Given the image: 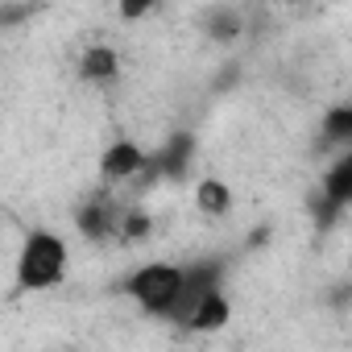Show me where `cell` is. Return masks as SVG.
Instances as JSON below:
<instances>
[{"label": "cell", "mask_w": 352, "mask_h": 352, "mask_svg": "<svg viewBox=\"0 0 352 352\" xmlns=\"http://www.w3.org/2000/svg\"><path fill=\"white\" fill-rule=\"evenodd\" d=\"M204 25H208V34H212L216 42H232V38L245 30V21H241L236 9H208V13H204Z\"/></svg>", "instance_id": "12"}, {"label": "cell", "mask_w": 352, "mask_h": 352, "mask_svg": "<svg viewBox=\"0 0 352 352\" xmlns=\"http://www.w3.org/2000/svg\"><path fill=\"white\" fill-rule=\"evenodd\" d=\"M315 149L319 153H348L352 149V100H340L323 112L319 133H315Z\"/></svg>", "instance_id": "8"}, {"label": "cell", "mask_w": 352, "mask_h": 352, "mask_svg": "<svg viewBox=\"0 0 352 352\" xmlns=\"http://www.w3.org/2000/svg\"><path fill=\"white\" fill-rule=\"evenodd\" d=\"M228 323H232V298H228V290H216V294H208V298L199 302V311L187 319V327H183V331L212 336V331H224Z\"/></svg>", "instance_id": "10"}, {"label": "cell", "mask_w": 352, "mask_h": 352, "mask_svg": "<svg viewBox=\"0 0 352 352\" xmlns=\"http://www.w3.org/2000/svg\"><path fill=\"white\" fill-rule=\"evenodd\" d=\"M195 208H199L204 216H212V220L228 216V212H232V187H228L224 179H216V174H208V179L195 183Z\"/></svg>", "instance_id": "11"}, {"label": "cell", "mask_w": 352, "mask_h": 352, "mask_svg": "<svg viewBox=\"0 0 352 352\" xmlns=\"http://www.w3.org/2000/svg\"><path fill=\"white\" fill-rule=\"evenodd\" d=\"M75 71H79V79L91 83V87H112V83L120 79V54H116V46H108V42H91V46L79 54Z\"/></svg>", "instance_id": "9"}, {"label": "cell", "mask_w": 352, "mask_h": 352, "mask_svg": "<svg viewBox=\"0 0 352 352\" xmlns=\"http://www.w3.org/2000/svg\"><path fill=\"white\" fill-rule=\"evenodd\" d=\"M344 212H352V149L331 157V166L319 179V191L311 199V216L319 232H331V224H340Z\"/></svg>", "instance_id": "3"}, {"label": "cell", "mask_w": 352, "mask_h": 352, "mask_svg": "<svg viewBox=\"0 0 352 352\" xmlns=\"http://www.w3.org/2000/svg\"><path fill=\"white\" fill-rule=\"evenodd\" d=\"M183 278H187V265H179V261H145V265L129 270V278L120 282V290H124L145 315L170 323V311H174V302H179Z\"/></svg>", "instance_id": "2"}, {"label": "cell", "mask_w": 352, "mask_h": 352, "mask_svg": "<svg viewBox=\"0 0 352 352\" xmlns=\"http://www.w3.org/2000/svg\"><path fill=\"white\" fill-rule=\"evenodd\" d=\"M195 153H199V141H195V133H187V129H179V133H166V141H162V145L149 153L145 183H162V179L179 183V179H187V174H191V166H195Z\"/></svg>", "instance_id": "5"}, {"label": "cell", "mask_w": 352, "mask_h": 352, "mask_svg": "<svg viewBox=\"0 0 352 352\" xmlns=\"http://www.w3.org/2000/svg\"><path fill=\"white\" fill-rule=\"evenodd\" d=\"M228 282V261L224 257H204V261H191L187 265V278H183V290H179V302L170 311V323L174 327H187V319L199 311V302L216 290H224Z\"/></svg>", "instance_id": "4"}, {"label": "cell", "mask_w": 352, "mask_h": 352, "mask_svg": "<svg viewBox=\"0 0 352 352\" xmlns=\"http://www.w3.org/2000/svg\"><path fill=\"white\" fill-rule=\"evenodd\" d=\"M120 220H124V208L112 204V195H91L75 208V228L87 236V241H108V236H120Z\"/></svg>", "instance_id": "7"}, {"label": "cell", "mask_w": 352, "mask_h": 352, "mask_svg": "<svg viewBox=\"0 0 352 352\" xmlns=\"http://www.w3.org/2000/svg\"><path fill=\"white\" fill-rule=\"evenodd\" d=\"M13 270H17V294H46V290L67 282L71 249H67V241L58 232L34 228V232H25Z\"/></svg>", "instance_id": "1"}, {"label": "cell", "mask_w": 352, "mask_h": 352, "mask_svg": "<svg viewBox=\"0 0 352 352\" xmlns=\"http://www.w3.org/2000/svg\"><path fill=\"white\" fill-rule=\"evenodd\" d=\"M149 170V149L137 145L133 137H112L100 153V174L116 187V183H145Z\"/></svg>", "instance_id": "6"}, {"label": "cell", "mask_w": 352, "mask_h": 352, "mask_svg": "<svg viewBox=\"0 0 352 352\" xmlns=\"http://www.w3.org/2000/svg\"><path fill=\"white\" fill-rule=\"evenodd\" d=\"M153 232V220L145 208H124V220H120V241H145Z\"/></svg>", "instance_id": "13"}]
</instances>
